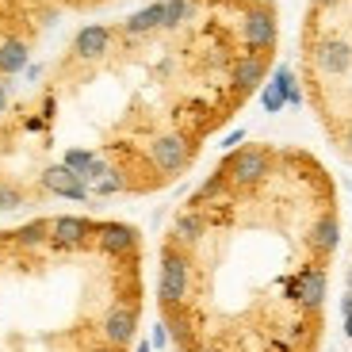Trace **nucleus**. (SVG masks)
<instances>
[{"label": "nucleus", "mask_w": 352, "mask_h": 352, "mask_svg": "<svg viewBox=\"0 0 352 352\" xmlns=\"http://www.w3.org/2000/svg\"><path fill=\"white\" fill-rule=\"evenodd\" d=\"M261 104H264V111H283V104H287V100H283V92H280V85H264L261 88Z\"/></svg>", "instance_id": "nucleus-11"}, {"label": "nucleus", "mask_w": 352, "mask_h": 352, "mask_svg": "<svg viewBox=\"0 0 352 352\" xmlns=\"http://www.w3.org/2000/svg\"><path fill=\"white\" fill-rule=\"evenodd\" d=\"M272 80L280 85L283 100H287L291 107H299V104H302V88L295 85V77H291V69H287V65H276V77H272Z\"/></svg>", "instance_id": "nucleus-10"}, {"label": "nucleus", "mask_w": 352, "mask_h": 352, "mask_svg": "<svg viewBox=\"0 0 352 352\" xmlns=\"http://www.w3.org/2000/svg\"><path fill=\"white\" fill-rule=\"evenodd\" d=\"M27 188H19V184H12V180H4L0 176V211H19V207H27Z\"/></svg>", "instance_id": "nucleus-9"}, {"label": "nucleus", "mask_w": 352, "mask_h": 352, "mask_svg": "<svg viewBox=\"0 0 352 352\" xmlns=\"http://www.w3.org/2000/svg\"><path fill=\"white\" fill-rule=\"evenodd\" d=\"M238 35H241V46L245 50H256V54H272L276 43H280V23H276V8L264 4V0H253L245 8L238 23Z\"/></svg>", "instance_id": "nucleus-2"}, {"label": "nucleus", "mask_w": 352, "mask_h": 352, "mask_svg": "<svg viewBox=\"0 0 352 352\" xmlns=\"http://www.w3.org/2000/svg\"><path fill=\"white\" fill-rule=\"evenodd\" d=\"M161 27H165V0H153V4H146L142 12L126 16L123 23H119V31H123L126 38H146V35H157Z\"/></svg>", "instance_id": "nucleus-6"}, {"label": "nucleus", "mask_w": 352, "mask_h": 352, "mask_svg": "<svg viewBox=\"0 0 352 352\" xmlns=\"http://www.w3.org/2000/svg\"><path fill=\"white\" fill-rule=\"evenodd\" d=\"M111 43H115V27L85 23L77 35H73V58H77L80 65H96L111 54Z\"/></svg>", "instance_id": "nucleus-4"}, {"label": "nucleus", "mask_w": 352, "mask_h": 352, "mask_svg": "<svg viewBox=\"0 0 352 352\" xmlns=\"http://www.w3.org/2000/svg\"><path fill=\"white\" fill-rule=\"evenodd\" d=\"M195 150H199V138H195V134L165 131V134L146 142V165H150L157 184H168V180H176V176L192 165Z\"/></svg>", "instance_id": "nucleus-1"}, {"label": "nucleus", "mask_w": 352, "mask_h": 352, "mask_svg": "<svg viewBox=\"0 0 352 352\" xmlns=\"http://www.w3.org/2000/svg\"><path fill=\"white\" fill-rule=\"evenodd\" d=\"M8 104H12V92H8V77H0V115L8 111Z\"/></svg>", "instance_id": "nucleus-12"}, {"label": "nucleus", "mask_w": 352, "mask_h": 352, "mask_svg": "<svg viewBox=\"0 0 352 352\" xmlns=\"http://www.w3.org/2000/svg\"><path fill=\"white\" fill-rule=\"evenodd\" d=\"M12 245H19V249H46L50 245V219H31L27 226L12 230Z\"/></svg>", "instance_id": "nucleus-8"}, {"label": "nucleus", "mask_w": 352, "mask_h": 352, "mask_svg": "<svg viewBox=\"0 0 352 352\" xmlns=\"http://www.w3.org/2000/svg\"><path fill=\"white\" fill-rule=\"evenodd\" d=\"M27 65H31V46L16 35L0 38V77H16Z\"/></svg>", "instance_id": "nucleus-7"}, {"label": "nucleus", "mask_w": 352, "mask_h": 352, "mask_svg": "<svg viewBox=\"0 0 352 352\" xmlns=\"http://www.w3.org/2000/svg\"><path fill=\"white\" fill-rule=\"evenodd\" d=\"M241 138H245V131H234V134H230L226 142H222V150H234V146H238Z\"/></svg>", "instance_id": "nucleus-13"}, {"label": "nucleus", "mask_w": 352, "mask_h": 352, "mask_svg": "<svg viewBox=\"0 0 352 352\" xmlns=\"http://www.w3.org/2000/svg\"><path fill=\"white\" fill-rule=\"evenodd\" d=\"M38 188H43L46 195H58V199H77V203L88 199V188L80 184L65 165H46L43 176H38Z\"/></svg>", "instance_id": "nucleus-5"}, {"label": "nucleus", "mask_w": 352, "mask_h": 352, "mask_svg": "<svg viewBox=\"0 0 352 352\" xmlns=\"http://www.w3.org/2000/svg\"><path fill=\"white\" fill-rule=\"evenodd\" d=\"M138 352H150V344H138Z\"/></svg>", "instance_id": "nucleus-14"}, {"label": "nucleus", "mask_w": 352, "mask_h": 352, "mask_svg": "<svg viewBox=\"0 0 352 352\" xmlns=\"http://www.w3.org/2000/svg\"><path fill=\"white\" fill-rule=\"evenodd\" d=\"M268 54H256V50H241L234 69H230V92L238 100L253 96L256 88H264V77H268Z\"/></svg>", "instance_id": "nucleus-3"}]
</instances>
